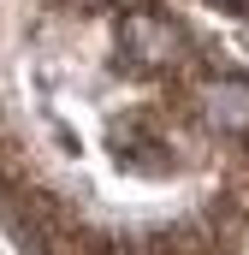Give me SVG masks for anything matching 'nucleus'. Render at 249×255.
<instances>
[{
	"label": "nucleus",
	"instance_id": "obj_1",
	"mask_svg": "<svg viewBox=\"0 0 249 255\" xmlns=\"http://www.w3.org/2000/svg\"><path fill=\"white\" fill-rule=\"evenodd\" d=\"M202 107H208L214 125L249 130V83H244V77H214V83L202 89Z\"/></svg>",
	"mask_w": 249,
	"mask_h": 255
},
{
	"label": "nucleus",
	"instance_id": "obj_3",
	"mask_svg": "<svg viewBox=\"0 0 249 255\" xmlns=\"http://www.w3.org/2000/svg\"><path fill=\"white\" fill-rule=\"evenodd\" d=\"M71 6H107V0H71Z\"/></svg>",
	"mask_w": 249,
	"mask_h": 255
},
{
	"label": "nucleus",
	"instance_id": "obj_2",
	"mask_svg": "<svg viewBox=\"0 0 249 255\" xmlns=\"http://www.w3.org/2000/svg\"><path fill=\"white\" fill-rule=\"evenodd\" d=\"M124 48L136 60H148V65H166L178 54V30L166 18H124Z\"/></svg>",
	"mask_w": 249,
	"mask_h": 255
}]
</instances>
